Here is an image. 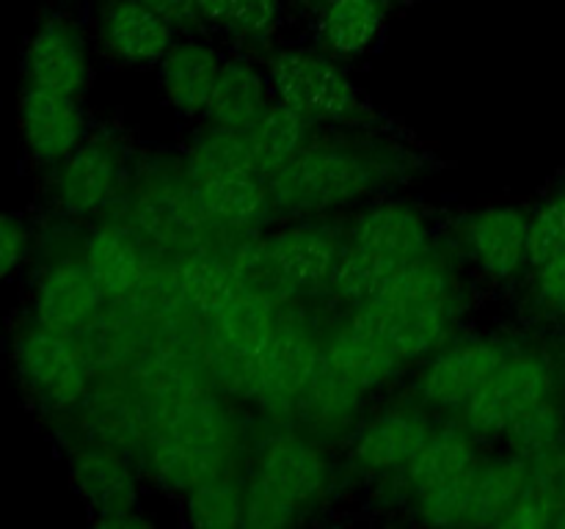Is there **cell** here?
<instances>
[{
    "label": "cell",
    "mask_w": 565,
    "mask_h": 529,
    "mask_svg": "<svg viewBox=\"0 0 565 529\" xmlns=\"http://www.w3.org/2000/svg\"><path fill=\"white\" fill-rule=\"evenodd\" d=\"M401 171L403 158L392 147L373 141H309L265 182L274 215L298 220L351 207L390 185Z\"/></svg>",
    "instance_id": "obj_1"
},
{
    "label": "cell",
    "mask_w": 565,
    "mask_h": 529,
    "mask_svg": "<svg viewBox=\"0 0 565 529\" xmlns=\"http://www.w3.org/2000/svg\"><path fill=\"white\" fill-rule=\"evenodd\" d=\"M235 446L232 417L213 397H188L171 406L149 441V474L160 488L188 494L204 479L224 474Z\"/></svg>",
    "instance_id": "obj_2"
},
{
    "label": "cell",
    "mask_w": 565,
    "mask_h": 529,
    "mask_svg": "<svg viewBox=\"0 0 565 529\" xmlns=\"http://www.w3.org/2000/svg\"><path fill=\"white\" fill-rule=\"evenodd\" d=\"M274 99L298 110L315 125H340L370 130L379 125L373 105L359 94L356 83L331 55L307 47H281L265 61Z\"/></svg>",
    "instance_id": "obj_3"
},
{
    "label": "cell",
    "mask_w": 565,
    "mask_h": 529,
    "mask_svg": "<svg viewBox=\"0 0 565 529\" xmlns=\"http://www.w3.org/2000/svg\"><path fill=\"white\" fill-rule=\"evenodd\" d=\"M530 485V461L508 452L480 457L463 477L414 496V516L430 527H500Z\"/></svg>",
    "instance_id": "obj_4"
},
{
    "label": "cell",
    "mask_w": 565,
    "mask_h": 529,
    "mask_svg": "<svg viewBox=\"0 0 565 529\" xmlns=\"http://www.w3.org/2000/svg\"><path fill=\"white\" fill-rule=\"evenodd\" d=\"M11 361L25 395L42 411H72L86 400L92 361L77 334L28 317L11 336Z\"/></svg>",
    "instance_id": "obj_5"
},
{
    "label": "cell",
    "mask_w": 565,
    "mask_h": 529,
    "mask_svg": "<svg viewBox=\"0 0 565 529\" xmlns=\"http://www.w3.org/2000/svg\"><path fill=\"white\" fill-rule=\"evenodd\" d=\"M345 237L318 218H298L265 235L246 248L243 259H232L248 284V276L263 270L265 279L292 292H312L329 287Z\"/></svg>",
    "instance_id": "obj_6"
},
{
    "label": "cell",
    "mask_w": 565,
    "mask_h": 529,
    "mask_svg": "<svg viewBox=\"0 0 565 529\" xmlns=\"http://www.w3.org/2000/svg\"><path fill=\"white\" fill-rule=\"evenodd\" d=\"M557 369L544 350L511 347L478 395L463 406L461 422L483 439H500L527 408L555 395Z\"/></svg>",
    "instance_id": "obj_7"
},
{
    "label": "cell",
    "mask_w": 565,
    "mask_h": 529,
    "mask_svg": "<svg viewBox=\"0 0 565 529\" xmlns=\"http://www.w3.org/2000/svg\"><path fill=\"white\" fill-rule=\"evenodd\" d=\"M125 171V154L110 136H88L70 158L53 165L47 196L66 218H88L116 198Z\"/></svg>",
    "instance_id": "obj_8"
},
{
    "label": "cell",
    "mask_w": 565,
    "mask_h": 529,
    "mask_svg": "<svg viewBox=\"0 0 565 529\" xmlns=\"http://www.w3.org/2000/svg\"><path fill=\"white\" fill-rule=\"evenodd\" d=\"M511 347L508 342L491 336L447 342L441 350L425 358V367L417 378L419 402L434 411L461 413Z\"/></svg>",
    "instance_id": "obj_9"
},
{
    "label": "cell",
    "mask_w": 565,
    "mask_h": 529,
    "mask_svg": "<svg viewBox=\"0 0 565 529\" xmlns=\"http://www.w3.org/2000/svg\"><path fill=\"white\" fill-rule=\"evenodd\" d=\"M456 317L458 301L406 303L381 301V298L356 306V314H353L359 325L379 336L406 364L425 361L436 350H441L450 342Z\"/></svg>",
    "instance_id": "obj_10"
},
{
    "label": "cell",
    "mask_w": 565,
    "mask_h": 529,
    "mask_svg": "<svg viewBox=\"0 0 565 529\" xmlns=\"http://www.w3.org/2000/svg\"><path fill=\"white\" fill-rule=\"evenodd\" d=\"M530 213L519 204H491L463 215L456 240L463 257L494 281H511L527 268Z\"/></svg>",
    "instance_id": "obj_11"
},
{
    "label": "cell",
    "mask_w": 565,
    "mask_h": 529,
    "mask_svg": "<svg viewBox=\"0 0 565 529\" xmlns=\"http://www.w3.org/2000/svg\"><path fill=\"white\" fill-rule=\"evenodd\" d=\"M25 86L83 99L92 86V58L81 28L64 14L44 17L22 53Z\"/></svg>",
    "instance_id": "obj_12"
},
{
    "label": "cell",
    "mask_w": 565,
    "mask_h": 529,
    "mask_svg": "<svg viewBox=\"0 0 565 529\" xmlns=\"http://www.w3.org/2000/svg\"><path fill=\"white\" fill-rule=\"evenodd\" d=\"M436 424L425 406H392L359 424L351 435V461L370 477H395L417 457Z\"/></svg>",
    "instance_id": "obj_13"
},
{
    "label": "cell",
    "mask_w": 565,
    "mask_h": 529,
    "mask_svg": "<svg viewBox=\"0 0 565 529\" xmlns=\"http://www.w3.org/2000/svg\"><path fill=\"white\" fill-rule=\"evenodd\" d=\"M17 121L28 158L47 169L70 158L88 138V121L81 99L47 88H22Z\"/></svg>",
    "instance_id": "obj_14"
},
{
    "label": "cell",
    "mask_w": 565,
    "mask_h": 529,
    "mask_svg": "<svg viewBox=\"0 0 565 529\" xmlns=\"http://www.w3.org/2000/svg\"><path fill=\"white\" fill-rule=\"evenodd\" d=\"M345 240L395 264L412 262L436 246L428 215L403 198H379L359 209L348 224Z\"/></svg>",
    "instance_id": "obj_15"
},
{
    "label": "cell",
    "mask_w": 565,
    "mask_h": 529,
    "mask_svg": "<svg viewBox=\"0 0 565 529\" xmlns=\"http://www.w3.org/2000/svg\"><path fill=\"white\" fill-rule=\"evenodd\" d=\"M105 295L83 257H58L44 264L33 284L31 317L53 328L81 334L99 317Z\"/></svg>",
    "instance_id": "obj_16"
},
{
    "label": "cell",
    "mask_w": 565,
    "mask_h": 529,
    "mask_svg": "<svg viewBox=\"0 0 565 529\" xmlns=\"http://www.w3.org/2000/svg\"><path fill=\"white\" fill-rule=\"evenodd\" d=\"M320 364H323V350H318L309 334H303V328L298 325L279 323L274 339L259 353L257 361L243 373L241 380L259 400L292 411L298 395L318 373Z\"/></svg>",
    "instance_id": "obj_17"
},
{
    "label": "cell",
    "mask_w": 565,
    "mask_h": 529,
    "mask_svg": "<svg viewBox=\"0 0 565 529\" xmlns=\"http://www.w3.org/2000/svg\"><path fill=\"white\" fill-rule=\"evenodd\" d=\"M103 53L121 66H152L177 42V28L141 0H103L97 14Z\"/></svg>",
    "instance_id": "obj_18"
},
{
    "label": "cell",
    "mask_w": 565,
    "mask_h": 529,
    "mask_svg": "<svg viewBox=\"0 0 565 529\" xmlns=\"http://www.w3.org/2000/svg\"><path fill=\"white\" fill-rule=\"evenodd\" d=\"M254 477L268 483L307 516L318 505L331 483V468L318 441L309 435L281 433L259 450Z\"/></svg>",
    "instance_id": "obj_19"
},
{
    "label": "cell",
    "mask_w": 565,
    "mask_h": 529,
    "mask_svg": "<svg viewBox=\"0 0 565 529\" xmlns=\"http://www.w3.org/2000/svg\"><path fill=\"white\" fill-rule=\"evenodd\" d=\"M279 323L274 298L268 292L246 287L235 301L226 303L218 314L210 317L213 345L235 367L237 378H243V373L257 361L259 353L274 339Z\"/></svg>",
    "instance_id": "obj_20"
},
{
    "label": "cell",
    "mask_w": 565,
    "mask_h": 529,
    "mask_svg": "<svg viewBox=\"0 0 565 529\" xmlns=\"http://www.w3.org/2000/svg\"><path fill=\"white\" fill-rule=\"evenodd\" d=\"M81 257L103 290L105 301H119L147 281L149 259L136 229L116 220L94 226L83 237Z\"/></svg>",
    "instance_id": "obj_21"
},
{
    "label": "cell",
    "mask_w": 565,
    "mask_h": 529,
    "mask_svg": "<svg viewBox=\"0 0 565 529\" xmlns=\"http://www.w3.org/2000/svg\"><path fill=\"white\" fill-rule=\"evenodd\" d=\"M221 66H224V55L207 42L182 39L171 44L169 53L158 64L160 91L169 108L185 119H202L207 114Z\"/></svg>",
    "instance_id": "obj_22"
},
{
    "label": "cell",
    "mask_w": 565,
    "mask_h": 529,
    "mask_svg": "<svg viewBox=\"0 0 565 529\" xmlns=\"http://www.w3.org/2000/svg\"><path fill=\"white\" fill-rule=\"evenodd\" d=\"M70 474L77 494L94 510L92 518L138 507L136 472L130 461L108 441L77 446L70 455Z\"/></svg>",
    "instance_id": "obj_23"
},
{
    "label": "cell",
    "mask_w": 565,
    "mask_h": 529,
    "mask_svg": "<svg viewBox=\"0 0 565 529\" xmlns=\"http://www.w3.org/2000/svg\"><path fill=\"white\" fill-rule=\"evenodd\" d=\"M364 391L337 375L334 369L326 364L318 367V373L309 378L303 391L298 395L296 408L292 411L301 417V424L307 428L309 435L320 441L340 439V435H353V428L359 422V411H362Z\"/></svg>",
    "instance_id": "obj_24"
},
{
    "label": "cell",
    "mask_w": 565,
    "mask_h": 529,
    "mask_svg": "<svg viewBox=\"0 0 565 529\" xmlns=\"http://www.w3.org/2000/svg\"><path fill=\"white\" fill-rule=\"evenodd\" d=\"M323 356L337 375L359 386L364 395L386 386L406 367V361L395 350H390L379 336L370 334L353 317L331 334L323 347Z\"/></svg>",
    "instance_id": "obj_25"
},
{
    "label": "cell",
    "mask_w": 565,
    "mask_h": 529,
    "mask_svg": "<svg viewBox=\"0 0 565 529\" xmlns=\"http://www.w3.org/2000/svg\"><path fill=\"white\" fill-rule=\"evenodd\" d=\"M478 441V435L463 422L434 428L423 450L417 452V457L401 474L406 479V490L412 494V499L425 494V490L441 488V485L463 477L480 461Z\"/></svg>",
    "instance_id": "obj_26"
},
{
    "label": "cell",
    "mask_w": 565,
    "mask_h": 529,
    "mask_svg": "<svg viewBox=\"0 0 565 529\" xmlns=\"http://www.w3.org/2000/svg\"><path fill=\"white\" fill-rule=\"evenodd\" d=\"M274 102L268 75L248 58H224L207 105V125L246 132Z\"/></svg>",
    "instance_id": "obj_27"
},
{
    "label": "cell",
    "mask_w": 565,
    "mask_h": 529,
    "mask_svg": "<svg viewBox=\"0 0 565 529\" xmlns=\"http://www.w3.org/2000/svg\"><path fill=\"white\" fill-rule=\"evenodd\" d=\"M210 220L224 229L246 231L274 215L268 182L259 174H224L193 182Z\"/></svg>",
    "instance_id": "obj_28"
},
{
    "label": "cell",
    "mask_w": 565,
    "mask_h": 529,
    "mask_svg": "<svg viewBox=\"0 0 565 529\" xmlns=\"http://www.w3.org/2000/svg\"><path fill=\"white\" fill-rule=\"evenodd\" d=\"M174 287L182 301L202 317H213L226 303L246 290V279L232 259L215 253H188L174 273Z\"/></svg>",
    "instance_id": "obj_29"
},
{
    "label": "cell",
    "mask_w": 565,
    "mask_h": 529,
    "mask_svg": "<svg viewBox=\"0 0 565 529\" xmlns=\"http://www.w3.org/2000/svg\"><path fill=\"white\" fill-rule=\"evenodd\" d=\"M312 127L307 116L287 108L285 102L274 99L263 116L246 130L248 147H252L254 171L268 180L270 174L290 163L309 141H312Z\"/></svg>",
    "instance_id": "obj_30"
},
{
    "label": "cell",
    "mask_w": 565,
    "mask_h": 529,
    "mask_svg": "<svg viewBox=\"0 0 565 529\" xmlns=\"http://www.w3.org/2000/svg\"><path fill=\"white\" fill-rule=\"evenodd\" d=\"M138 226L147 237L163 242V246H174V242H188L202 235L204 224L210 215L204 213L202 202L196 196V187L188 180V187H158L149 191L147 196L138 202Z\"/></svg>",
    "instance_id": "obj_31"
},
{
    "label": "cell",
    "mask_w": 565,
    "mask_h": 529,
    "mask_svg": "<svg viewBox=\"0 0 565 529\" xmlns=\"http://www.w3.org/2000/svg\"><path fill=\"white\" fill-rule=\"evenodd\" d=\"M386 22V0H329L320 20V42L331 55L356 58L381 36Z\"/></svg>",
    "instance_id": "obj_32"
},
{
    "label": "cell",
    "mask_w": 565,
    "mask_h": 529,
    "mask_svg": "<svg viewBox=\"0 0 565 529\" xmlns=\"http://www.w3.org/2000/svg\"><path fill=\"white\" fill-rule=\"evenodd\" d=\"M199 20L241 44L263 47L281 25V0H193Z\"/></svg>",
    "instance_id": "obj_33"
},
{
    "label": "cell",
    "mask_w": 565,
    "mask_h": 529,
    "mask_svg": "<svg viewBox=\"0 0 565 529\" xmlns=\"http://www.w3.org/2000/svg\"><path fill=\"white\" fill-rule=\"evenodd\" d=\"M224 174H257L246 132L207 125L185 149V176L191 182Z\"/></svg>",
    "instance_id": "obj_34"
},
{
    "label": "cell",
    "mask_w": 565,
    "mask_h": 529,
    "mask_svg": "<svg viewBox=\"0 0 565 529\" xmlns=\"http://www.w3.org/2000/svg\"><path fill=\"white\" fill-rule=\"evenodd\" d=\"M397 270H401V264L375 257V253L351 246L345 240L334 264V273L329 279V290L351 306H364L384 292V287L390 284Z\"/></svg>",
    "instance_id": "obj_35"
},
{
    "label": "cell",
    "mask_w": 565,
    "mask_h": 529,
    "mask_svg": "<svg viewBox=\"0 0 565 529\" xmlns=\"http://www.w3.org/2000/svg\"><path fill=\"white\" fill-rule=\"evenodd\" d=\"M185 521L202 529L243 527V488L226 474L204 479L185 494Z\"/></svg>",
    "instance_id": "obj_36"
},
{
    "label": "cell",
    "mask_w": 565,
    "mask_h": 529,
    "mask_svg": "<svg viewBox=\"0 0 565 529\" xmlns=\"http://www.w3.org/2000/svg\"><path fill=\"white\" fill-rule=\"evenodd\" d=\"M565 433V406L555 395L544 397L533 408L522 413L511 428L502 433L508 452H516L524 461H533L544 450H550Z\"/></svg>",
    "instance_id": "obj_37"
},
{
    "label": "cell",
    "mask_w": 565,
    "mask_h": 529,
    "mask_svg": "<svg viewBox=\"0 0 565 529\" xmlns=\"http://www.w3.org/2000/svg\"><path fill=\"white\" fill-rule=\"evenodd\" d=\"M565 251V187L546 196L539 207L530 213L527 235V264L541 268L557 253Z\"/></svg>",
    "instance_id": "obj_38"
},
{
    "label": "cell",
    "mask_w": 565,
    "mask_h": 529,
    "mask_svg": "<svg viewBox=\"0 0 565 529\" xmlns=\"http://www.w3.org/2000/svg\"><path fill=\"white\" fill-rule=\"evenodd\" d=\"M33 251V231L25 218L0 213V281L11 279Z\"/></svg>",
    "instance_id": "obj_39"
},
{
    "label": "cell",
    "mask_w": 565,
    "mask_h": 529,
    "mask_svg": "<svg viewBox=\"0 0 565 529\" xmlns=\"http://www.w3.org/2000/svg\"><path fill=\"white\" fill-rule=\"evenodd\" d=\"M527 488L552 501H565V433L530 461Z\"/></svg>",
    "instance_id": "obj_40"
},
{
    "label": "cell",
    "mask_w": 565,
    "mask_h": 529,
    "mask_svg": "<svg viewBox=\"0 0 565 529\" xmlns=\"http://www.w3.org/2000/svg\"><path fill=\"white\" fill-rule=\"evenodd\" d=\"M533 273V292L541 309L552 314H565V251L535 268Z\"/></svg>",
    "instance_id": "obj_41"
},
{
    "label": "cell",
    "mask_w": 565,
    "mask_h": 529,
    "mask_svg": "<svg viewBox=\"0 0 565 529\" xmlns=\"http://www.w3.org/2000/svg\"><path fill=\"white\" fill-rule=\"evenodd\" d=\"M141 3H147L149 9H154L158 14H163L166 20L171 22V25L180 31V28H193L199 25V11H196V3L193 0H141Z\"/></svg>",
    "instance_id": "obj_42"
},
{
    "label": "cell",
    "mask_w": 565,
    "mask_h": 529,
    "mask_svg": "<svg viewBox=\"0 0 565 529\" xmlns=\"http://www.w3.org/2000/svg\"><path fill=\"white\" fill-rule=\"evenodd\" d=\"M92 523L97 529H149L152 518L143 516L141 507H130V510H116L92 518Z\"/></svg>",
    "instance_id": "obj_43"
}]
</instances>
